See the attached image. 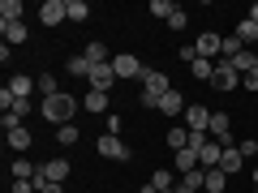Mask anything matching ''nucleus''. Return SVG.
Here are the masks:
<instances>
[{"label":"nucleus","instance_id":"f257e3e1","mask_svg":"<svg viewBox=\"0 0 258 193\" xmlns=\"http://www.w3.org/2000/svg\"><path fill=\"white\" fill-rule=\"evenodd\" d=\"M78 108H82V103H78L74 94H64V90H60V94H52V99H43V108H39V112H43V120H47V125L64 129V125H74Z\"/></svg>","mask_w":258,"mask_h":193},{"label":"nucleus","instance_id":"f03ea898","mask_svg":"<svg viewBox=\"0 0 258 193\" xmlns=\"http://www.w3.org/2000/svg\"><path fill=\"white\" fill-rule=\"evenodd\" d=\"M142 108L147 112H159V99H164L168 90H172V82H168V73H159V69H147L142 73Z\"/></svg>","mask_w":258,"mask_h":193},{"label":"nucleus","instance_id":"7ed1b4c3","mask_svg":"<svg viewBox=\"0 0 258 193\" xmlns=\"http://www.w3.org/2000/svg\"><path fill=\"white\" fill-rule=\"evenodd\" d=\"M35 180H52V184H64L69 180V159H47V163H39V172H35Z\"/></svg>","mask_w":258,"mask_h":193},{"label":"nucleus","instance_id":"20e7f679","mask_svg":"<svg viewBox=\"0 0 258 193\" xmlns=\"http://www.w3.org/2000/svg\"><path fill=\"white\" fill-rule=\"evenodd\" d=\"M211 116L215 112H207L203 103H189V108H185V129H189V133H211Z\"/></svg>","mask_w":258,"mask_h":193},{"label":"nucleus","instance_id":"39448f33","mask_svg":"<svg viewBox=\"0 0 258 193\" xmlns=\"http://www.w3.org/2000/svg\"><path fill=\"white\" fill-rule=\"evenodd\" d=\"M112 69H116V77H138V82H142V73H147L134 52H116V56H112Z\"/></svg>","mask_w":258,"mask_h":193},{"label":"nucleus","instance_id":"423d86ee","mask_svg":"<svg viewBox=\"0 0 258 193\" xmlns=\"http://www.w3.org/2000/svg\"><path fill=\"white\" fill-rule=\"evenodd\" d=\"M211 86H215V90H237V86H241V73L232 69L228 60H215V77H211Z\"/></svg>","mask_w":258,"mask_h":193},{"label":"nucleus","instance_id":"0eeeda50","mask_svg":"<svg viewBox=\"0 0 258 193\" xmlns=\"http://www.w3.org/2000/svg\"><path fill=\"white\" fill-rule=\"evenodd\" d=\"M99 155L112 159V163H125V159H129V146L116 138V133H103V138H99Z\"/></svg>","mask_w":258,"mask_h":193},{"label":"nucleus","instance_id":"6e6552de","mask_svg":"<svg viewBox=\"0 0 258 193\" xmlns=\"http://www.w3.org/2000/svg\"><path fill=\"white\" fill-rule=\"evenodd\" d=\"M64 18H69V0H43V9H39L43 26H60Z\"/></svg>","mask_w":258,"mask_h":193},{"label":"nucleus","instance_id":"1a4fd4ad","mask_svg":"<svg viewBox=\"0 0 258 193\" xmlns=\"http://www.w3.org/2000/svg\"><path fill=\"white\" fill-rule=\"evenodd\" d=\"M86 82H91V90H103V94H108L112 86H116V69H112V60H108V64H95Z\"/></svg>","mask_w":258,"mask_h":193},{"label":"nucleus","instance_id":"9d476101","mask_svg":"<svg viewBox=\"0 0 258 193\" xmlns=\"http://www.w3.org/2000/svg\"><path fill=\"white\" fill-rule=\"evenodd\" d=\"M220 47H224V39L207 30V35H198V43H194V52L203 56V60H220Z\"/></svg>","mask_w":258,"mask_h":193},{"label":"nucleus","instance_id":"9b49d317","mask_svg":"<svg viewBox=\"0 0 258 193\" xmlns=\"http://www.w3.org/2000/svg\"><path fill=\"white\" fill-rule=\"evenodd\" d=\"M220 155H224V146L215 138H207L203 146H198V167H203V172H207V167H220Z\"/></svg>","mask_w":258,"mask_h":193},{"label":"nucleus","instance_id":"f8f14e48","mask_svg":"<svg viewBox=\"0 0 258 193\" xmlns=\"http://www.w3.org/2000/svg\"><path fill=\"white\" fill-rule=\"evenodd\" d=\"M203 189L207 193H228V176H224L220 167H207L203 172Z\"/></svg>","mask_w":258,"mask_h":193},{"label":"nucleus","instance_id":"ddd939ff","mask_svg":"<svg viewBox=\"0 0 258 193\" xmlns=\"http://www.w3.org/2000/svg\"><path fill=\"white\" fill-rule=\"evenodd\" d=\"M241 167H245V155H241L237 146H232V150H224V155H220V172H224V176H237Z\"/></svg>","mask_w":258,"mask_h":193},{"label":"nucleus","instance_id":"4468645a","mask_svg":"<svg viewBox=\"0 0 258 193\" xmlns=\"http://www.w3.org/2000/svg\"><path fill=\"white\" fill-rule=\"evenodd\" d=\"M9 90H13V99H30V94H35L39 90V82H35V77H9Z\"/></svg>","mask_w":258,"mask_h":193},{"label":"nucleus","instance_id":"2eb2a0df","mask_svg":"<svg viewBox=\"0 0 258 193\" xmlns=\"http://www.w3.org/2000/svg\"><path fill=\"white\" fill-rule=\"evenodd\" d=\"M82 108L95 112V116H108V94H103V90H86L82 94Z\"/></svg>","mask_w":258,"mask_h":193},{"label":"nucleus","instance_id":"dca6fc26","mask_svg":"<svg viewBox=\"0 0 258 193\" xmlns=\"http://www.w3.org/2000/svg\"><path fill=\"white\" fill-rule=\"evenodd\" d=\"M0 30H5V43H26V22H0Z\"/></svg>","mask_w":258,"mask_h":193},{"label":"nucleus","instance_id":"f3484780","mask_svg":"<svg viewBox=\"0 0 258 193\" xmlns=\"http://www.w3.org/2000/svg\"><path fill=\"white\" fill-rule=\"evenodd\" d=\"M237 39L245 47H258V22L254 18H241V26H237Z\"/></svg>","mask_w":258,"mask_h":193},{"label":"nucleus","instance_id":"a211bd4d","mask_svg":"<svg viewBox=\"0 0 258 193\" xmlns=\"http://www.w3.org/2000/svg\"><path fill=\"white\" fill-rule=\"evenodd\" d=\"M22 13H26L22 0H0V22H22Z\"/></svg>","mask_w":258,"mask_h":193},{"label":"nucleus","instance_id":"6ab92c4d","mask_svg":"<svg viewBox=\"0 0 258 193\" xmlns=\"http://www.w3.org/2000/svg\"><path fill=\"white\" fill-rule=\"evenodd\" d=\"M189 73L198 77V82H207V86H211V77H215V60H203V56H198V60L189 64Z\"/></svg>","mask_w":258,"mask_h":193},{"label":"nucleus","instance_id":"aec40b11","mask_svg":"<svg viewBox=\"0 0 258 193\" xmlns=\"http://www.w3.org/2000/svg\"><path fill=\"white\" fill-rule=\"evenodd\" d=\"M176 172H198V150H189V146H185V150H176Z\"/></svg>","mask_w":258,"mask_h":193},{"label":"nucleus","instance_id":"412c9836","mask_svg":"<svg viewBox=\"0 0 258 193\" xmlns=\"http://www.w3.org/2000/svg\"><path fill=\"white\" fill-rule=\"evenodd\" d=\"M35 172H39V167L30 163L26 155H18V159H13V180H35Z\"/></svg>","mask_w":258,"mask_h":193},{"label":"nucleus","instance_id":"4be33fe9","mask_svg":"<svg viewBox=\"0 0 258 193\" xmlns=\"http://www.w3.org/2000/svg\"><path fill=\"white\" fill-rule=\"evenodd\" d=\"M5 138H9V150H18V155H22V150H30V129L26 125L13 129V133H5Z\"/></svg>","mask_w":258,"mask_h":193},{"label":"nucleus","instance_id":"5701e85b","mask_svg":"<svg viewBox=\"0 0 258 193\" xmlns=\"http://www.w3.org/2000/svg\"><path fill=\"white\" fill-rule=\"evenodd\" d=\"M64 69H69V73H74V77H91V69H95V64L86 60L82 52H78V56H69V64H64Z\"/></svg>","mask_w":258,"mask_h":193},{"label":"nucleus","instance_id":"b1692460","mask_svg":"<svg viewBox=\"0 0 258 193\" xmlns=\"http://www.w3.org/2000/svg\"><path fill=\"white\" fill-rule=\"evenodd\" d=\"M82 56H86L91 64H108V60H112V56H108V47H103V43H86V47H82Z\"/></svg>","mask_w":258,"mask_h":193},{"label":"nucleus","instance_id":"393cba45","mask_svg":"<svg viewBox=\"0 0 258 193\" xmlns=\"http://www.w3.org/2000/svg\"><path fill=\"white\" fill-rule=\"evenodd\" d=\"M159 112H164V116H181V94L168 90L164 99H159Z\"/></svg>","mask_w":258,"mask_h":193},{"label":"nucleus","instance_id":"a878e982","mask_svg":"<svg viewBox=\"0 0 258 193\" xmlns=\"http://www.w3.org/2000/svg\"><path fill=\"white\" fill-rule=\"evenodd\" d=\"M168 146H172V150H185V146H189V129H168Z\"/></svg>","mask_w":258,"mask_h":193},{"label":"nucleus","instance_id":"bb28decb","mask_svg":"<svg viewBox=\"0 0 258 193\" xmlns=\"http://www.w3.org/2000/svg\"><path fill=\"white\" fill-rule=\"evenodd\" d=\"M147 13H155V18H172V13H176V5H172V0H151V5H147Z\"/></svg>","mask_w":258,"mask_h":193},{"label":"nucleus","instance_id":"cd10ccee","mask_svg":"<svg viewBox=\"0 0 258 193\" xmlns=\"http://www.w3.org/2000/svg\"><path fill=\"white\" fill-rule=\"evenodd\" d=\"M237 52H245V43H241L237 35H228V39H224V47H220V60H232Z\"/></svg>","mask_w":258,"mask_h":193},{"label":"nucleus","instance_id":"c85d7f7f","mask_svg":"<svg viewBox=\"0 0 258 193\" xmlns=\"http://www.w3.org/2000/svg\"><path fill=\"white\" fill-rule=\"evenodd\" d=\"M151 184H155V189H159V193H164V189H176V176H172V172H168V167H159V172H155V176H151Z\"/></svg>","mask_w":258,"mask_h":193},{"label":"nucleus","instance_id":"c756f323","mask_svg":"<svg viewBox=\"0 0 258 193\" xmlns=\"http://www.w3.org/2000/svg\"><path fill=\"white\" fill-rule=\"evenodd\" d=\"M91 18V5L86 0H69V22H86Z\"/></svg>","mask_w":258,"mask_h":193},{"label":"nucleus","instance_id":"7c9ffc66","mask_svg":"<svg viewBox=\"0 0 258 193\" xmlns=\"http://www.w3.org/2000/svg\"><path fill=\"white\" fill-rule=\"evenodd\" d=\"M78 138H82V133H78V125H64V129H56V142H60V146H74Z\"/></svg>","mask_w":258,"mask_h":193},{"label":"nucleus","instance_id":"2f4dec72","mask_svg":"<svg viewBox=\"0 0 258 193\" xmlns=\"http://www.w3.org/2000/svg\"><path fill=\"white\" fill-rule=\"evenodd\" d=\"M9 116H18V120L35 116V103H30V99H18V103H13V108H9Z\"/></svg>","mask_w":258,"mask_h":193},{"label":"nucleus","instance_id":"473e14b6","mask_svg":"<svg viewBox=\"0 0 258 193\" xmlns=\"http://www.w3.org/2000/svg\"><path fill=\"white\" fill-rule=\"evenodd\" d=\"M237 150H241V155H245V163H249V159L258 155V142H254V138H245V142H237Z\"/></svg>","mask_w":258,"mask_h":193},{"label":"nucleus","instance_id":"72a5a7b5","mask_svg":"<svg viewBox=\"0 0 258 193\" xmlns=\"http://www.w3.org/2000/svg\"><path fill=\"white\" fill-rule=\"evenodd\" d=\"M9 189H13V193H35V189H39V184H35V180H13V184H9Z\"/></svg>","mask_w":258,"mask_h":193},{"label":"nucleus","instance_id":"f704fd0d","mask_svg":"<svg viewBox=\"0 0 258 193\" xmlns=\"http://www.w3.org/2000/svg\"><path fill=\"white\" fill-rule=\"evenodd\" d=\"M241 86H245L249 94H258V69H254V73H245V77H241Z\"/></svg>","mask_w":258,"mask_h":193},{"label":"nucleus","instance_id":"c9c22d12","mask_svg":"<svg viewBox=\"0 0 258 193\" xmlns=\"http://www.w3.org/2000/svg\"><path fill=\"white\" fill-rule=\"evenodd\" d=\"M185 22H189V18H185V13H181V9H176V13H172V18H168V26H172V30H185Z\"/></svg>","mask_w":258,"mask_h":193},{"label":"nucleus","instance_id":"e433bc0d","mask_svg":"<svg viewBox=\"0 0 258 193\" xmlns=\"http://www.w3.org/2000/svg\"><path fill=\"white\" fill-rule=\"evenodd\" d=\"M35 184H39V193H64L60 184H52V180H35Z\"/></svg>","mask_w":258,"mask_h":193},{"label":"nucleus","instance_id":"4c0bfd02","mask_svg":"<svg viewBox=\"0 0 258 193\" xmlns=\"http://www.w3.org/2000/svg\"><path fill=\"white\" fill-rule=\"evenodd\" d=\"M103 120H108V133H116V138H120V116H112V112H108Z\"/></svg>","mask_w":258,"mask_h":193},{"label":"nucleus","instance_id":"58836bf2","mask_svg":"<svg viewBox=\"0 0 258 193\" xmlns=\"http://www.w3.org/2000/svg\"><path fill=\"white\" fill-rule=\"evenodd\" d=\"M249 18H254V22H258V5H249Z\"/></svg>","mask_w":258,"mask_h":193},{"label":"nucleus","instance_id":"ea45409f","mask_svg":"<svg viewBox=\"0 0 258 193\" xmlns=\"http://www.w3.org/2000/svg\"><path fill=\"white\" fill-rule=\"evenodd\" d=\"M164 193H176V189H164Z\"/></svg>","mask_w":258,"mask_h":193},{"label":"nucleus","instance_id":"a19ab883","mask_svg":"<svg viewBox=\"0 0 258 193\" xmlns=\"http://www.w3.org/2000/svg\"><path fill=\"white\" fill-rule=\"evenodd\" d=\"M254 193H258V189H254Z\"/></svg>","mask_w":258,"mask_h":193}]
</instances>
